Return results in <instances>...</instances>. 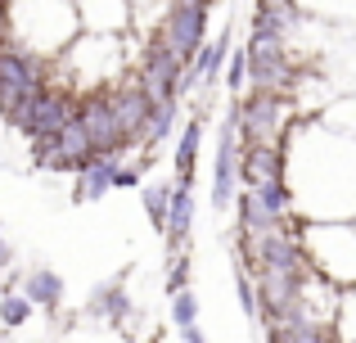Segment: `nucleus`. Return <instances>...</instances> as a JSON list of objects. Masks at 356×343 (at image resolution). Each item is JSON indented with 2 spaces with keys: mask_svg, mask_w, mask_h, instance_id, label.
<instances>
[{
  "mask_svg": "<svg viewBox=\"0 0 356 343\" xmlns=\"http://www.w3.org/2000/svg\"><path fill=\"white\" fill-rule=\"evenodd\" d=\"M81 32L77 0H9V41L27 54L54 63Z\"/></svg>",
  "mask_w": 356,
  "mask_h": 343,
  "instance_id": "nucleus-1",
  "label": "nucleus"
},
{
  "mask_svg": "<svg viewBox=\"0 0 356 343\" xmlns=\"http://www.w3.org/2000/svg\"><path fill=\"white\" fill-rule=\"evenodd\" d=\"M230 118L239 127V150L248 145H289L293 136V118L298 104L293 95H280V90H243V95L230 104Z\"/></svg>",
  "mask_w": 356,
  "mask_h": 343,
  "instance_id": "nucleus-2",
  "label": "nucleus"
},
{
  "mask_svg": "<svg viewBox=\"0 0 356 343\" xmlns=\"http://www.w3.org/2000/svg\"><path fill=\"white\" fill-rule=\"evenodd\" d=\"M302 248L316 276L356 289V221H302Z\"/></svg>",
  "mask_w": 356,
  "mask_h": 343,
  "instance_id": "nucleus-3",
  "label": "nucleus"
},
{
  "mask_svg": "<svg viewBox=\"0 0 356 343\" xmlns=\"http://www.w3.org/2000/svg\"><path fill=\"white\" fill-rule=\"evenodd\" d=\"M50 77H54L50 59L27 54V50H18V45L0 50V118L14 127V118L50 86Z\"/></svg>",
  "mask_w": 356,
  "mask_h": 343,
  "instance_id": "nucleus-4",
  "label": "nucleus"
},
{
  "mask_svg": "<svg viewBox=\"0 0 356 343\" xmlns=\"http://www.w3.org/2000/svg\"><path fill=\"white\" fill-rule=\"evenodd\" d=\"M77 109H81V95H77V90H68V86H59V81H50V86H45L41 95H36L32 104H27L23 113L14 118V131L23 136L27 145L54 141L63 127L77 122Z\"/></svg>",
  "mask_w": 356,
  "mask_h": 343,
  "instance_id": "nucleus-5",
  "label": "nucleus"
},
{
  "mask_svg": "<svg viewBox=\"0 0 356 343\" xmlns=\"http://www.w3.org/2000/svg\"><path fill=\"white\" fill-rule=\"evenodd\" d=\"M243 181H239V127L235 118H221L217 127V154H212V176H208V199L212 212H230L239 199Z\"/></svg>",
  "mask_w": 356,
  "mask_h": 343,
  "instance_id": "nucleus-6",
  "label": "nucleus"
},
{
  "mask_svg": "<svg viewBox=\"0 0 356 343\" xmlns=\"http://www.w3.org/2000/svg\"><path fill=\"white\" fill-rule=\"evenodd\" d=\"M208 18H212V9L199 5V0H172L167 18L158 23V32L172 41V50L181 54L185 63H194L203 54V45L212 41V36H208Z\"/></svg>",
  "mask_w": 356,
  "mask_h": 343,
  "instance_id": "nucleus-7",
  "label": "nucleus"
},
{
  "mask_svg": "<svg viewBox=\"0 0 356 343\" xmlns=\"http://www.w3.org/2000/svg\"><path fill=\"white\" fill-rule=\"evenodd\" d=\"M77 122L86 127L90 145H95V154H127V131H122L118 122V109H113V95L108 90H95V95H81V109H77Z\"/></svg>",
  "mask_w": 356,
  "mask_h": 343,
  "instance_id": "nucleus-8",
  "label": "nucleus"
},
{
  "mask_svg": "<svg viewBox=\"0 0 356 343\" xmlns=\"http://www.w3.org/2000/svg\"><path fill=\"white\" fill-rule=\"evenodd\" d=\"M86 317L99 321V326L136 330L140 308H136V298H131V289H127V271H122V276H108V280H99V285H90V294H86Z\"/></svg>",
  "mask_w": 356,
  "mask_h": 343,
  "instance_id": "nucleus-9",
  "label": "nucleus"
},
{
  "mask_svg": "<svg viewBox=\"0 0 356 343\" xmlns=\"http://www.w3.org/2000/svg\"><path fill=\"white\" fill-rule=\"evenodd\" d=\"M108 95H113V109H118L122 131H127V145H131V150H145V122H149V109H154V99L145 95V86L136 81V72H131L127 81H118Z\"/></svg>",
  "mask_w": 356,
  "mask_h": 343,
  "instance_id": "nucleus-10",
  "label": "nucleus"
},
{
  "mask_svg": "<svg viewBox=\"0 0 356 343\" xmlns=\"http://www.w3.org/2000/svg\"><path fill=\"white\" fill-rule=\"evenodd\" d=\"M239 181L243 190L289 181V150L284 145H248V150H239Z\"/></svg>",
  "mask_w": 356,
  "mask_h": 343,
  "instance_id": "nucleus-11",
  "label": "nucleus"
},
{
  "mask_svg": "<svg viewBox=\"0 0 356 343\" xmlns=\"http://www.w3.org/2000/svg\"><path fill=\"white\" fill-rule=\"evenodd\" d=\"M118 154H95L77 176H72V190H68V203L72 208H86V203H99L108 199V190H118Z\"/></svg>",
  "mask_w": 356,
  "mask_h": 343,
  "instance_id": "nucleus-12",
  "label": "nucleus"
},
{
  "mask_svg": "<svg viewBox=\"0 0 356 343\" xmlns=\"http://www.w3.org/2000/svg\"><path fill=\"white\" fill-rule=\"evenodd\" d=\"M302 23H312V18L302 14V5H298V0H252V23H248V32H257V36L289 41V36H293Z\"/></svg>",
  "mask_w": 356,
  "mask_h": 343,
  "instance_id": "nucleus-13",
  "label": "nucleus"
},
{
  "mask_svg": "<svg viewBox=\"0 0 356 343\" xmlns=\"http://www.w3.org/2000/svg\"><path fill=\"white\" fill-rule=\"evenodd\" d=\"M18 289H23V298L32 303L36 312H63V298H68V285H63V276L54 271V266H32V271H18Z\"/></svg>",
  "mask_w": 356,
  "mask_h": 343,
  "instance_id": "nucleus-14",
  "label": "nucleus"
},
{
  "mask_svg": "<svg viewBox=\"0 0 356 343\" xmlns=\"http://www.w3.org/2000/svg\"><path fill=\"white\" fill-rule=\"evenodd\" d=\"M194 185H176L172 194V208H167V226H163V239H167V257L176 253H190V235H194Z\"/></svg>",
  "mask_w": 356,
  "mask_h": 343,
  "instance_id": "nucleus-15",
  "label": "nucleus"
},
{
  "mask_svg": "<svg viewBox=\"0 0 356 343\" xmlns=\"http://www.w3.org/2000/svg\"><path fill=\"white\" fill-rule=\"evenodd\" d=\"M203 136H208V118L194 113L190 122L181 127L176 136V150H172V181L176 185H194V172H199V159H203Z\"/></svg>",
  "mask_w": 356,
  "mask_h": 343,
  "instance_id": "nucleus-16",
  "label": "nucleus"
},
{
  "mask_svg": "<svg viewBox=\"0 0 356 343\" xmlns=\"http://www.w3.org/2000/svg\"><path fill=\"white\" fill-rule=\"evenodd\" d=\"M266 343H339L334 326H321V321L307 317H289V321H266Z\"/></svg>",
  "mask_w": 356,
  "mask_h": 343,
  "instance_id": "nucleus-17",
  "label": "nucleus"
},
{
  "mask_svg": "<svg viewBox=\"0 0 356 343\" xmlns=\"http://www.w3.org/2000/svg\"><path fill=\"white\" fill-rule=\"evenodd\" d=\"M172 194H176V181H145L140 185V208H145L149 226L163 235L167 226V208H172Z\"/></svg>",
  "mask_w": 356,
  "mask_h": 343,
  "instance_id": "nucleus-18",
  "label": "nucleus"
},
{
  "mask_svg": "<svg viewBox=\"0 0 356 343\" xmlns=\"http://www.w3.org/2000/svg\"><path fill=\"white\" fill-rule=\"evenodd\" d=\"M176 118H181V104H154L145 122V150H158L167 136L176 131Z\"/></svg>",
  "mask_w": 356,
  "mask_h": 343,
  "instance_id": "nucleus-19",
  "label": "nucleus"
},
{
  "mask_svg": "<svg viewBox=\"0 0 356 343\" xmlns=\"http://www.w3.org/2000/svg\"><path fill=\"white\" fill-rule=\"evenodd\" d=\"M32 312L36 308L23 298V289H0V330H23Z\"/></svg>",
  "mask_w": 356,
  "mask_h": 343,
  "instance_id": "nucleus-20",
  "label": "nucleus"
},
{
  "mask_svg": "<svg viewBox=\"0 0 356 343\" xmlns=\"http://www.w3.org/2000/svg\"><path fill=\"white\" fill-rule=\"evenodd\" d=\"M167 321H172V330L199 326V294L185 289V294H176V298H167Z\"/></svg>",
  "mask_w": 356,
  "mask_h": 343,
  "instance_id": "nucleus-21",
  "label": "nucleus"
},
{
  "mask_svg": "<svg viewBox=\"0 0 356 343\" xmlns=\"http://www.w3.org/2000/svg\"><path fill=\"white\" fill-rule=\"evenodd\" d=\"M235 298H239L243 317L261 326V298H257V285H252V271H248V266H239V262H235Z\"/></svg>",
  "mask_w": 356,
  "mask_h": 343,
  "instance_id": "nucleus-22",
  "label": "nucleus"
},
{
  "mask_svg": "<svg viewBox=\"0 0 356 343\" xmlns=\"http://www.w3.org/2000/svg\"><path fill=\"white\" fill-rule=\"evenodd\" d=\"M190 280H194V262H190V253H176V257H167V280H163L167 298L185 294V289H190Z\"/></svg>",
  "mask_w": 356,
  "mask_h": 343,
  "instance_id": "nucleus-23",
  "label": "nucleus"
},
{
  "mask_svg": "<svg viewBox=\"0 0 356 343\" xmlns=\"http://www.w3.org/2000/svg\"><path fill=\"white\" fill-rule=\"evenodd\" d=\"M334 335H339V343H356V289L343 294L339 317H334Z\"/></svg>",
  "mask_w": 356,
  "mask_h": 343,
  "instance_id": "nucleus-24",
  "label": "nucleus"
},
{
  "mask_svg": "<svg viewBox=\"0 0 356 343\" xmlns=\"http://www.w3.org/2000/svg\"><path fill=\"white\" fill-rule=\"evenodd\" d=\"M226 90H230L235 99L248 90V50H243V45L230 54V63H226Z\"/></svg>",
  "mask_w": 356,
  "mask_h": 343,
  "instance_id": "nucleus-25",
  "label": "nucleus"
},
{
  "mask_svg": "<svg viewBox=\"0 0 356 343\" xmlns=\"http://www.w3.org/2000/svg\"><path fill=\"white\" fill-rule=\"evenodd\" d=\"M118 190H140L145 185V163H131V159H122L118 163Z\"/></svg>",
  "mask_w": 356,
  "mask_h": 343,
  "instance_id": "nucleus-26",
  "label": "nucleus"
},
{
  "mask_svg": "<svg viewBox=\"0 0 356 343\" xmlns=\"http://www.w3.org/2000/svg\"><path fill=\"white\" fill-rule=\"evenodd\" d=\"M14 266V244L5 239V221H0V271H9Z\"/></svg>",
  "mask_w": 356,
  "mask_h": 343,
  "instance_id": "nucleus-27",
  "label": "nucleus"
},
{
  "mask_svg": "<svg viewBox=\"0 0 356 343\" xmlns=\"http://www.w3.org/2000/svg\"><path fill=\"white\" fill-rule=\"evenodd\" d=\"M9 0H0V50H9Z\"/></svg>",
  "mask_w": 356,
  "mask_h": 343,
  "instance_id": "nucleus-28",
  "label": "nucleus"
},
{
  "mask_svg": "<svg viewBox=\"0 0 356 343\" xmlns=\"http://www.w3.org/2000/svg\"><path fill=\"white\" fill-rule=\"evenodd\" d=\"M181 335V343H212L208 335H203V326H190V330H176Z\"/></svg>",
  "mask_w": 356,
  "mask_h": 343,
  "instance_id": "nucleus-29",
  "label": "nucleus"
},
{
  "mask_svg": "<svg viewBox=\"0 0 356 343\" xmlns=\"http://www.w3.org/2000/svg\"><path fill=\"white\" fill-rule=\"evenodd\" d=\"M140 343H163V339H140Z\"/></svg>",
  "mask_w": 356,
  "mask_h": 343,
  "instance_id": "nucleus-30",
  "label": "nucleus"
}]
</instances>
